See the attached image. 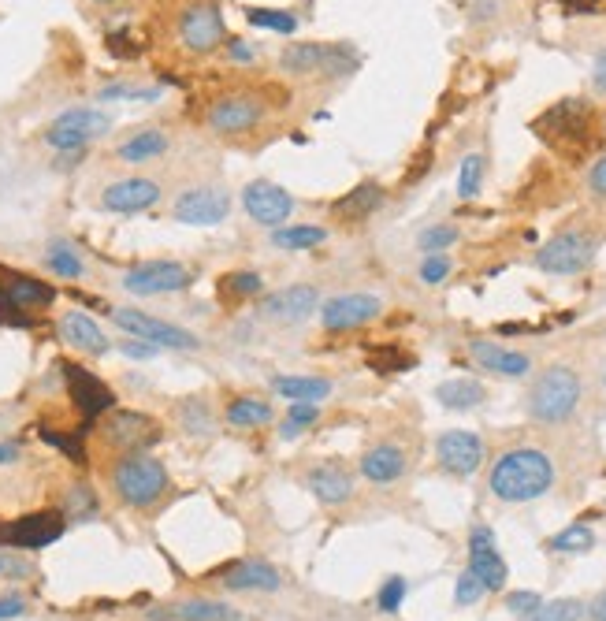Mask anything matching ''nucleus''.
Segmentation results:
<instances>
[{
  "label": "nucleus",
  "instance_id": "1",
  "mask_svg": "<svg viewBox=\"0 0 606 621\" xmlns=\"http://www.w3.org/2000/svg\"><path fill=\"white\" fill-rule=\"evenodd\" d=\"M554 484V462L536 447H514L491 465L488 488L502 503H532Z\"/></svg>",
  "mask_w": 606,
  "mask_h": 621
},
{
  "label": "nucleus",
  "instance_id": "2",
  "mask_svg": "<svg viewBox=\"0 0 606 621\" xmlns=\"http://www.w3.org/2000/svg\"><path fill=\"white\" fill-rule=\"evenodd\" d=\"M172 488V476L164 469V462H157L153 454L145 450H134V454H123L112 469V491L119 495V503L134 506V510H149L157 506Z\"/></svg>",
  "mask_w": 606,
  "mask_h": 621
},
{
  "label": "nucleus",
  "instance_id": "3",
  "mask_svg": "<svg viewBox=\"0 0 606 621\" xmlns=\"http://www.w3.org/2000/svg\"><path fill=\"white\" fill-rule=\"evenodd\" d=\"M580 376L569 365H551V369H543L532 387H528V398H525V410L532 421L540 424H562L569 421L580 406Z\"/></svg>",
  "mask_w": 606,
  "mask_h": 621
},
{
  "label": "nucleus",
  "instance_id": "4",
  "mask_svg": "<svg viewBox=\"0 0 606 621\" xmlns=\"http://www.w3.org/2000/svg\"><path fill=\"white\" fill-rule=\"evenodd\" d=\"M112 131V112L105 108H93V105H79V108H67L60 116L45 127V146L56 149V153H75V149L93 146L97 138H105Z\"/></svg>",
  "mask_w": 606,
  "mask_h": 621
},
{
  "label": "nucleus",
  "instance_id": "5",
  "mask_svg": "<svg viewBox=\"0 0 606 621\" xmlns=\"http://www.w3.org/2000/svg\"><path fill=\"white\" fill-rule=\"evenodd\" d=\"M175 34H179V45H183L186 53L194 56L216 53L227 41L220 4L216 0H186L183 8H179V19H175Z\"/></svg>",
  "mask_w": 606,
  "mask_h": 621
},
{
  "label": "nucleus",
  "instance_id": "6",
  "mask_svg": "<svg viewBox=\"0 0 606 621\" xmlns=\"http://www.w3.org/2000/svg\"><path fill=\"white\" fill-rule=\"evenodd\" d=\"M595 261V235L588 231H558L536 250V268L547 276H580Z\"/></svg>",
  "mask_w": 606,
  "mask_h": 621
},
{
  "label": "nucleus",
  "instance_id": "7",
  "mask_svg": "<svg viewBox=\"0 0 606 621\" xmlns=\"http://www.w3.org/2000/svg\"><path fill=\"white\" fill-rule=\"evenodd\" d=\"M194 287V272L183 261H138L123 272V291L134 298H160V294H183Z\"/></svg>",
  "mask_w": 606,
  "mask_h": 621
},
{
  "label": "nucleus",
  "instance_id": "8",
  "mask_svg": "<svg viewBox=\"0 0 606 621\" xmlns=\"http://www.w3.org/2000/svg\"><path fill=\"white\" fill-rule=\"evenodd\" d=\"M112 324L119 331H127L131 339H145V343L160 346V350H198L201 339L194 331L179 328V324H168V320L153 317V313H142V309H112Z\"/></svg>",
  "mask_w": 606,
  "mask_h": 621
},
{
  "label": "nucleus",
  "instance_id": "9",
  "mask_svg": "<svg viewBox=\"0 0 606 621\" xmlns=\"http://www.w3.org/2000/svg\"><path fill=\"white\" fill-rule=\"evenodd\" d=\"M231 216V194L216 183H198L179 190L172 201V220L186 227H216Z\"/></svg>",
  "mask_w": 606,
  "mask_h": 621
},
{
  "label": "nucleus",
  "instance_id": "10",
  "mask_svg": "<svg viewBox=\"0 0 606 621\" xmlns=\"http://www.w3.org/2000/svg\"><path fill=\"white\" fill-rule=\"evenodd\" d=\"M264 116H268V108H264L261 97H253V93H227L220 101H212L209 131L224 134V138H238V134L257 131Z\"/></svg>",
  "mask_w": 606,
  "mask_h": 621
},
{
  "label": "nucleus",
  "instance_id": "11",
  "mask_svg": "<svg viewBox=\"0 0 606 621\" xmlns=\"http://www.w3.org/2000/svg\"><path fill=\"white\" fill-rule=\"evenodd\" d=\"M320 309V291L313 283H290L283 291L264 294L257 313L261 320H272V324H283V328H294V324H305Z\"/></svg>",
  "mask_w": 606,
  "mask_h": 621
},
{
  "label": "nucleus",
  "instance_id": "12",
  "mask_svg": "<svg viewBox=\"0 0 606 621\" xmlns=\"http://www.w3.org/2000/svg\"><path fill=\"white\" fill-rule=\"evenodd\" d=\"M242 209H246V216H250L257 227L276 231V227L290 224V216H294V198H290L279 183L253 179V183L242 186Z\"/></svg>",
  "mask_w": 606,
  "mask_h": 621
},
{
  "label": "nucleus",
  "instance_id": "13",
  "mask_svg": "<svg viewBox=\"0 0 606 621\" xmlns=\"http://www.w3.org/2000/svg\"><path fill=\"white\" fill-rule=\"evenodd\" d=\"M383 313V302L376 294H335L328 302L320 305V328L331 331V335H343V331H357L372 324V320Z\"/></svg>",
  "mask_w": 606,
  "mask_h": 621
},
{
  "label": "nucleus",
  "instance_id": "14",
  "mask_svg": "<svg viewBox=\"0 0 606 621\" xmlns=\"http://www.w3.org/2000/svg\"><path fill=\"white\" fill-rule=\"evenodd\" d=\"M164 198V186L149 175H127V179H116L101 190V209L116 212V216H134V212L153 209L157 201Z\"/></svg>",
  "mask_w": 606,
  "mask_h": 621
},
{
  "label": "nucleus",
  "instance_id": "15",
  "mask_svg": "<svg viewBox=\"0 0 606 621\" xmlns=\"http://www.w3.org/2000/svg\"><path fill=\"white\" fill-rule=\"evenodd\" d=\"M435 458L439 469L450 476H473L484 465V439L465 428H450L435 439Z\"/></svg>",
  "mask_w": 606,
  "mask_h": 621
},
{
  "label": "nucleus",
  "instance_id": "16",
  "mask_svg": "<svg viewBox=\"0 0 606 621\" xmlns=\"http://www.w3.org/2000/svg\"><path fill=\"white\" fill-rule=\"evenodd\" d=\"M469 569H473L476 581L484 584L488 592H502L506 581H510L506 558L499 555L495 532H491L488 525H476V529L469 532Z\"/></svg>",
  "mask_w": 606,
  "mask_h": 621
},
{
  "label": "nucleus",
  "instance_id": "17",
  "mask_svg": "<svg viewBox=\"0 0 606 621\" xmlns=\"http://www.w3.org/2000/svg\"><path fill=\"white\" fill-rule=\"evenodd\" d=\"M67 517L60 510H41V514H27L19 517L15 525L4 529V543L8 547H19V551H41L64 536Z\"/></svg>",
  "mask_w": 606,
  "mask_h": 621
},
{
  "label": "nucleus",
  "instance_id": "18",
  "mask_svg": "<svg viewBox=\"0 0 606 621\" xmlns=\"http://www.w3.org/2000/svg\"><path fill=\"white\" fill-rule=\"evenodd\" d=\"M105 439L112 447L134 454V450L153 447L160 439V428L153 417H145V413H138V410H108Z\"/></svg>",
  "mask_w": 606,
  "mask_h": 621
},
{
  "label": "nucleus",
  "instance_id": "19",
  "mask_svg": "<svg viewBox=\"0 0 606 621\" xmlns=\"http://www.w3.org/2000/svg\"><path fill=\"white\" fill-rule=\"evenodd\" d=\"M64 380L86 421H93V417H101V413H108L116 406V395H112L90 369H82V365H64Z\"/></svg>",
  "mask_w": 606,
  "mask_h": 621
},
{
  "label": "nucleus",
  "instance_id": "20",
  "mask_svg": "<svg viewBox=\"0 0 606 621\" xmlns=\"http://www.w3.org/2000/svg\"><path fill=\"white\" fill-rule=\"evenodd\" d=\"M469 354L484 372H495V376H506V380H525L532 372V357L525 350H510V346L491 343V339H473Z\"/></svg>",
  "mask_w": 606,
  "mask_h": 621
},
{
  "label": "nucleus",
  "instance_id": "21",
  "mask_svg": "<svg viewBox=\"0 0 606 621\" xmlns=\"http://www.w3.org/2000/svg\"><path fill=\"white\" fill-rule=\"evenodd\" d=\"M305 488L317 495V503L324 506H343L354 499V473L343 462H320L317 469L305 473Z\"/></svg>",
  "mask_w": 606,
  "mask_h": 621
},
{
  "label": "nucleus",
  "instance_id": "22",
  "mask_svg": "<svg viewBox=\"0 0 606 621\" xmlns=\"http://www.w3.org/2000/svg\"><path fill=\"white\" fill-rule=\"evenodd\" d=\"M220 584L231 588V592H279L283 588V577L272 562L264 558H242V562H231V566L220 573Z\"/></svg>",
  "mask_w": 606,
  "mask_h": 621
},
{
  "label": "nucleus",
  "instance_id": "23",
  "mask_svg": "<svg viewBox=\"0 0 606 621\" xmlns=\"http://www.w3.org/2000/svg\"><path fill=\"white\" fill-rule=\"evenodd\" d=\"M60 339L67 346H75L79 354H90V357H105L112 350L101 324L90 313H82V309H67L64 317H60Z\"/></svg>",
  "mask_w": 606,
  "mask_h": 621
},
{
  "label": "nucleus",
  "instance_id": "24",
  "mask_svg": "<svg viewBox=\"0 0 606 621\" xmlns=\"http://www.w3.org/2000/svg\"><path fill=\"white\" fill-rule=\"evenodd\" d=\"M536 131L547 138H584L588 134V105L584 101H558L551 112L536 119Z\"/></svg>",
  "mask_w": 606,
  "mask_h": 621
},
{
  "label": "nucleus",
  "instance_id": "25",
  "mask_svg": "<svg viewBox=\"0 0 606 621\" xmlns=\"http://www.w3.org/2000/svg\"><path fill=\"white\" fill-rule=\"evenodd\" d=\"M406 450L398 443H376L372 450L361 454V476L372 484H395L406 476Z\"/></svg>",
  "mask_w": 606,
  "mask_h": 621
},
{
  "label": "nucleus",
  "instance_id": "26",
  "mask_svg": "<svg viewBox=\"0 0 606 621\" xmlns=\"http://www.w3.org/2000/svg\"><path fill=\"white\" fill-rule=\"evenodd\" d=\"M172 149V134L164 127H142V131L127 134L116 146V157L123 164H149V160H160Z\"/></svg>",
  "mask_w": 606,
  "mask_h": 621
},
{
  "label": "nucleus",
  "instance_id": "27",
  "mask_svg": "<svg viewBox=\"0 0 606 621\" xmlns=\"http://www.w3.org/2000/svg\"><path fill=\"white\" fill-rule=\"evenodd\" d=\"M153 618L164 621H242L231 603H220V599H183V603H172L164 610H153Z\"/></svg>",
  "mask_w": 606,
  "mask_h": 621
},
{
  "label": "nucleus",
  "instance_id": "28",
  "mask_svg": "<svg viewBox=\"0 0 606 621\" xmlns=\"http://www.w3.org/2000/svg\"><path fill=\"white\" fill-rule=\"evenodd\" d=\"M383 201H387V194H383L380 183H357L346 198H339L331 205V212H335L339 220H346V224H361V220H369L376 209H383Z\"/></svg>",
  "mask_w": 606,
  "mask_h": 621
},
{
  "label": "nucleus",
  "instance_id": "29",
  "mask_svg": "<svg viewBox=\"0 0 606 621\" xmlns=\"http://www.w3.org/2000/svg\"><path fill=\"white\" fill-rule=\"evenodd\" d=\"M484 398H488V391H484V384L473 380V376H454V380H443V384L435 387V402H439L443 410H454V413L476 410Z\"/></svg>",
  "mask_w": 606,
  "mask_h": 621
},
{
  "label": "nucleus",
  "instance_id": "30",
  "mask_svg": "<svg viewBox=\"0 0 606 621\" xmlns=\"http://www.w3.org/2000/svg\"><path fill=\"white\" fill-rule=\"evenodd\" d=\"M268 384L287 402H324L331 395L328 376H272Z\"/></svg>",
  "mask_w": 606,
  "mask_h": 621
},
{
  "label": "nucleus",
  "instance_id": "31",
  "mask_svg": "<svg viewBox=\"0 0 606 621\" xmlns=\"http://www.w3.org/2000/svg\"><path fill=\"white\" fill-rule=\"evenodd\" d=\"M324 53H328V45H317V41H294L287 45L283 53H279V67L294 75V79H305V75H317L320 67H324Z\"/></svg>",
  "mask_w": 606,
  "mask_h": 621
},
{
  "label": "nucleus",
  "instance_id": "32",
  "mask_svg": "<svg viewBox=\"0 0 606 621\" xmlns=\"http://www.w3.org/2000/svg\"><path fill=\"white\" fill-rule=\"evenodd\" d=\"M45 268H49L56 279H82L86 276V261H82L79 246L67 242V238H53V242L45 246Z\"/></svg>",
  "mask_w": 606,
  "mask_h": 621
},
{
  "label": "nucleus",
  "instance_id": "33",
  "mask_svg": "<svg viewBox=\"0 0 606 621\" xmlns=\"http://www.w3.org/2000/svg\"><path fill=\"white\" fill-rule=\"evenodd\" d=\"M320 242H328V227L320 224H283L272 231V246L287 253L317 250Z\"/></svg>",
  "mask_w": 606,
  "mask_h": 621
},
{
  "label": "nucleus",
  "instance_id": "34",
  "mask_svg": "<svg viewBox=\"0 0 606 621\" xmlns=\"http://www.w3.org/2000/svg\"><path fill=\"white\" fill-rule=\"evenodd\" d=\"M264 294V276L253 272V268H235L220 276V298L224 302H250V298H261Z\"/></svg>",
  "mask_w": 606,
  "mask_h": 621
},
{
  "label": "nucleus",
  "instance_id": "35",
  "mask_svg": "<svg viewBox=\"0 0 606 621\" xmlns=\"http://www.w3.org/2000/svg\"><path fill=\"white\" fill-rule=\"evenodd\" d=\"M272 417H276L272 402L253 395H242L227 406V424H235V428H264V424H272Z\"/></svg>",
  "mask_w": 606,
  "mask_h": 621
},
{
  "label": "nucleus",
  "instance_id": "36",
  "mask_svg": "<svg viewBox=\"0 0 606 621\" xmlns=\"http://www.w3.org/2000/svg\"><path fill=\"white\" fill-rule=\"evenodd\" d=\"M547 547H551L554 555H584V551H592L595 547V532L588 529L584 521H573V525H566L558 536H551Z\"/></svg>",
  "mask_w": 606,
  "mask_h": 621
},
{
  "label": "nucleus",
  "instance_id": "37",
  "mask_svg": "<svg viewBox=\"0 0 606 621\" xmlns=\"http://www.w3.org/2000/svg\"><path fill=\"white\" fill-rule=\"evenodd\" d=\"M246 23L257 30H272V34H294L298 30V15L287 12V8H257V4H250L246 8Z\"/></svg>",
  "mask_w": 606,
  "mask_h": 621
},
{
  "label": "nucleus",
  "instance_id": "38",
  "mask_svg": "<svg viewBox=\"0 0 606 621\" xmlns=\"http://www.w3.org/2000/svg\"><path fill=\"white\" fill-rule=\"evenodd\" d=\"M320 421V402H290L287 421L279 424V439H298L305 428H313Z\"/></svg>",
  "mask_w": 606,
  "mask_h": 621
},
{
  "label": "nucleus",
  "instance_id": "39",
  "mask_svg": "<svg viewBox=\"0 0 606 621\" xmlns=\"http://www.w3.org/2000/svg\"><path fill=\"white\" fill-rule=\"evenodd\" d=\"M179 424L190 436H209L212 432V410L205 398H186L179 402Z\"/></svg>",
  "mask_w": 606,
  "mask_h": 621
},
{
  "label": "nucleus",
  "instance_id": "40",
  "mask_svg": "<svg viewBox=\"0 0 606 621\" xmlns=\"http://www.w3.org/2000/svg\"><path fill=\"white\" fill-rule=\"evenodd\" d=\"M357 64H361V56H357L350 45H328L320 75H328V79H346V75H354L357 71Z\"/></svg>",
  "mask_w": 606,
  "mask_h": 621
},
{
  "label": "nucleus",
  "instance_id": "41",
  "mask_svg": "<svg viewBox=\"0 0 606 621\" xmlns=\"http://www.w3.org/2000/svg\"><path fill=\"white\" fill-rule=\"evenodd\" d=\"M480 186H484V153H469L458 168V198L473 201L480 194Z\"/></svg>",
  "mask_w": 606,
  "mask_h": 621
},
{
  "label": "nucleus",
  "instance_id": "42",
  "mask_svg": "<svg viewBox=\"0 0 606 621\" xmlns=\"http://www.w3.org/2000/svg\"><path fill=\"white\" fill-rule=\"evenodd\" d=\"M458 238H462V231L454 224H432L417 235V246H421V253H447Z\"/></svg>",
  "mask_w": 606,
  "mask_h": 621
},
{
  "label": "nucleus",
  "instance_id": "43",
  "mask_svg": "<svg viewBox=\"0 0 606 621\" xmlns=\"http://www.w3.org/2000/svg\"><path fill=\"white\" fill-rule=\"evenodd\" d=\"M584 618V603L580 599H551L543 603L528 621H580Z\"/></svg>",
  "mask_w": 606,
  "mask_h": 621
},
{
  "label": "nucleus",
  "instance_id": "44",
  "mask_svg": "<svg viewBox=\"0 0 606 621\" xmlns=\"http://www.w3.org/2000/svg\"><path fill=\"white\" fill-rule=\"evenodd\" d=\"M450 272H454L450 253H424L421 268H417V276H421L424 287H439V283H447Z\"/></svg>",
  "mask_w": 606,
  "mask_h": 621
},
{
  "label": "nucleus",
  "instance_id": "45",
  "mask_svg": "<svg viewBox=\"0 0 606 621\" xmlns=\"http://www.w3.org/2000/svg\"><path fill=\"white\" fill-rule=\"evenodd\" d=\"M406 592H409L406 577H387L383 588H380V595H376V607H380L383 614H398L402 603H406Z\"/></svg>",
  "mask_w": 606,
  "mask_h": 621
},
{
  "label": "nucleus",
  "instance_id": "46",
  "mask_svg": "<svg viewBox=\"0 0 606 621\" xmlns=\"http://www.w3.org/2000/svg\"><path fill=\"white\" fill-rule=\"evenodd\" d=\"M484 595H488V588L476 581L473 569H465L462 577H458V584H454V603H458V607H473Z\"/></svg>",
  "mask_w": 606,
  "mask_h": 621
},
{
  "label": "nucleus",
  "instance_id": "47",
  "mask_svg": "<svg viewBox=\"0 0 606 621\" xmlns=\"http://www.w3.org/2000/svg\"><path fill=\"white\" fill-rule=\"evenodd\" d=\"M540 607H543L540 592H510L506 595V610H510L514 618H532Z\"/></svg>",
  "mask_w": 606,
  "mask_h": 621
},
{
  "label": "nucleus",
  "instance_id": "48",
  "mask_svg": "<svg viewBox=\"0 0 606 621\" xmlns=\"http://www.w3.org/2000/svg\"><path fill=\"white\" fill-rule=\"evenodd\" d=\"M97 514V499H93L90 488H75L71 491V499H67V517H93Z\"/></svg>",
  "mask_w": 606,
  "mask_h": 621
},
{
  "label": "nucleus",
  "instance_id": "49",
  "mask_svg": "<svg viewBox=\"0 0 606 621\" xmlns=\"http://www.w3.org/2000/svg\"><path fill=\"white\" fill-rule=\"evenodd\" d=\"M119 354L123 357H134V361H149V357H157L160 354V346H153V343H145V339H123L119 343Z\"/></svg>",
  "mask_w": 606,
  "mask_h": 621
},
{
  "label": "nucleus",
  "instance_id": "50",
  "mask_svg": "<svg viewBox=\"0 0 606 621\" xmlns=\"http://www.w3.org/2000/svg\"><path fill=\"white\" fill-rule=\"evenodd\" d=\"M227 60H235V64H253L257 60V45L242 38H231L227 41Z\"/></svg>",
  "mask_w": 606,
  "mask_h": 621
},
{
  "label": "nucleus",
  "instance_id": "51",
  "mask_svg": "<svg viewBox=\"0 0 606 621\" xmlns=\"http://www.w3.org/2000/svg\"><path fill=\"white\" fill-rule=\"evenodd\" d=\"M588 190H592L595 198H606V153L588 168Z\"/></svg>",
  "mask_w": 606,
  "mask_h": 621
},
{
  "label": "nucleus",
  "instance_id": "52",
  "mask_svg": "<svg viewBox=\"0 0 606 621\" xmlns=\"http://www.w3.org/2000/svg\"><path fill=\"white\" fill-rule=\"evenodd\" d=\"M592 90L606 97V45L595 53V60H592Z\"/></svg>",
  "mask_w": 606,
  "mask_h": 621
},
{
  "label": "nucleus",
  "instance_id": "53",
  "mask_svg": "<svg viewBox=\"0 0 606 621\" xmlns=\"http://www.w3.org/2000/svg\"><path fill=\"white\" fill-rule=\"evenodd\" d=\"M23 610H27V599H23V595H4V599H0V621L19 618Z\"/></svg>",
  "mask_w": 606,
  "mask_h": 621
},
{
  "label": "nucleus",
  "instance_id": "54",
  "mask_svg": "<svg viewBox=\"0 0 606 621\" xmlns=\"http://www.w3.org/2000/svg\"><path fill=\"white\" fill-rule=\"evenodd\" d=\"M406 365H413V361H409V357H402V354L372 357V369H376V372H398V369H406Z\"/></svg>",
  "mask_w": 606,
  "mask_h": 621
},
{
  "label": "nucleus",
  "instance_id": "55",
  "mask_svg": "<svg viewBox=\"0 0 606 621\" xmlns=\"http://www.w3.org/2000/svg\"><path fill=\"white\" fill-rule=\"evenodd\" d=\"M0 573H8V577H27L30 566L27 562H19V558H12V555H0Z\"/></svg>",
  "mask_w": 606,
  "mask_h": 621
},
{
  "label": "nucleus",
  "instance_id": "56",
  "mask_svg": "<svg viewBox=\"0 0 606 621\" xmlns=\"http://www.w3.org/2000/svg\"><path fill=\"white\" fill-rule=\"evenodd\" d=\"M584 614H588L592 621H606V588L599 595H595L588 607H584Z\"/></svg>",
  "mask_w": 606,
  "mask_h": 621
},
{
  "label": "nucleus",
  "instance_id": "57",
  "mask_svg": "<svg viewBox=\"0 0 606 621\" xmlns=\"http://www.w3.org/2000/svg\"><path fill=\"white\" fill-rule=\"evenodd\" d=\"M19 462V447L15 443H0V465H12Z\"/></svg>",
  "mask_w": 606,
  "mask_h": 621
},
{
  "label": "nucleus",
  "instance_id": "58",
  "mask_svg": "<svg viewBox=\"0 0 606 621\" xmlns=\"http://www.w3.org/2000/svg\"><path fill=\"white\" fill-rule=\"evenodd\" d=\"M488 12H499V4H495V0H484V4H476V8H473V19H491Z\"/></svg>",
  "mask_w": 606,
  "mask_h": 621
},
{
  "label": "nucleus",
  "instance_id": "59",
  "mask_svg": "<svg viewBox=\"0 0 606 621\" xmlns=\"http://www.w3.org/2000/svg\"><path fill=\"white\" fill-rule=\"evenodd\" d=\"M93 4H116V0H93Z\"/></svg>",
  "mask_w": 606,
  "mask_h": 621
},
{
  "label": "nucleus",
  "instance_id": "60",
  "mask_svg": "<svg viewBox=\"0 0 606 621\" xmlns=\"http://www.w3.org/2000/svg\"><path fill=\"white\" fill-rule=\"evenodd\" d=\"M0 543H4V529H0Z\"/></svg>",
  "mask_w": 606,
  "mask_h": 621
},
{
  "label": "nucleus",
  "instance_id": "61",
  "mask_svg": "<svg viewBox=\"0 0 606 621\" xmlns=\"http://www.w3.org/2000/svg\"><path fill=\"white\" fill-rule=\"evenodd\" d=\"M603 384H606V372H603Z\"/></svg>",
  "mask_w": 606,
  "mask_h": 621
}]
</instances>
